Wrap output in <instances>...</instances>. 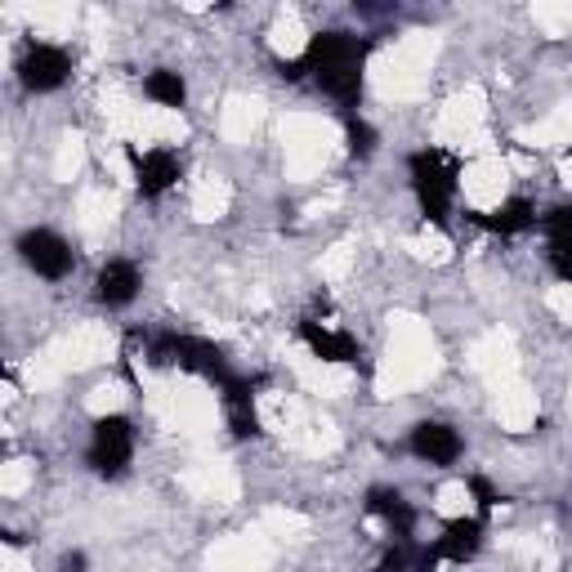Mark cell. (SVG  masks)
<instances>
[{"instance_id": "cell-1", "label": "cell", "mask_w": 572, "mask_h": 572, "mask_svg": "<svg viewBox=\"0 0 572 572\" xmlns=\"http://www.w3.org/2000/svg\"><path fill=\"white\" fill-rule=\"evenodd\" d=\"M434 371H439V345L429 336V326L412 313H398L394 326H390V349H385L380 371H376V394L398 398V394L425 385Z\"/></svg>"}, {"instance_id": "cell-2", "label": "cell", "mask_w": 572, "mask_h": 572, "mask_svg": "<svg viewBox=\"0 0 572 572\" xmlns=\"http://www.w3.org/2000/svg\"><path fill=\"white\" fill-rule=\"evenodd\" d=\"M157 420L183 439H211L219 420V398L202 376H170V380H148L143 385Z\"/></svg>"}, {"instance_id": "cell-3", "label": "cell", "mask_w": 572, "mask_h": 572, "mask_svg": "<svg viewBox=\"0 0 572 572\" xmlns=\"http://www.w3.org/2000/svg\"><path fill=\"white\" fill-rule=\"evenodd\" d=\"M439 55V36L429 32H407L390 55H380L371 68V81L385 99H416L429 81V68H434Z\"/></svg>"}, {"instance_id": "cell-4", "label": "cell", "mask_w": 572, "mask_h": 572, "mask_svg": "<svg viewBox=\"0 0 572 572\" xmlns=\"http://www.w3.org/2000/svg\"><path fill=\"white\" fill-rule=\"evenodd\" d=\"M336 126L326 117H313V112H296L282 121V157H286V175L291 179H313L322 175V166L336 153Z\"/></svg>"}, {"instance_id": "cell-5", "label": "cell", "mask_w": 572, "mask_h": 572, "mask_svg": "<svg viewBox=\"0 0 572 572\" xmlns=\"http://www.w3.org/2000/svg\"><path fill=\"white\" fill-rule=\"evenodd\" d=\"M309 55H313L318 85L326 94H336V99H354L358 85H362V45L354 36L326 32V36H313Z\"/></svg>"}, {"instance_id": "cell-6", "label": "cell", "mask_w": 572, "mask_h": 572, "mask_svg": "<svg viewBox=\"0 0 572 572\" xmlns=\"http://www.w3.org/2000/svg\"><path fill=\"white\" fill-rule=\"evenodd\" d=\"M484 117H488V99L484 90H456L452 99L439 108V121H434V143L443 148H474V153H492L488 148V134H484Z\"/></svg>"}, {"instance_id": "cell-7", "label": "cell", "mask_w": 572, "mask_h": 572, "mask_svg": "<svg viewBox=\"0 0 572 572\" xmlns=\"http://www.w3.org/2000/svg\"><path fill=\"white\" fill-rule=\"evenodd\" d=\"M461 188H465V202L474 211H484L492 215L497 206H505L510 198V166L497 157V153H484V157H474L461 175Z\"/></svg>"}, {"instance_id": "cell-8", "label": "cell", "mask_w": 572, "mask_h": 572, "mask_svg": "<svg viewBox=\"0 0 572 572\" xmlns=\"http://www.w3.org/2000/svg\"><path fill=\"white\" fill-rule=\"evenodd\" d=\"M130 456H134V429H130V420H121V416L99 420V429H94V443H90L94 469L108 474V479H117V474H126Z\"/></svg>"}, {"instance_id": "cell-9", "label": "cell", "mask_w": 572, "mask_h": 572, "mask_svg": "<svg viewBox=\"0 0 572 572\" xmlns=\"http://www.w3.org/2000/svg\"><path fill=\"white\" fill-rule=\"evenodd\" d=\"M179 484L188 497H198V501H215V505H233L237 492H242V484H237V474L228 461H198V465H188L179 474Z\"/></svg>"}, {"instance_id": "cell-10", "label": "cell", "mask_w": 572, "mask_h": 572, "mask_svg": "<svg viewBox=\"0 0 572 572\" xmlns=\"http://www.w3.org/2000/svg\"><path fill=\"white\" fill-rule=\"evenodd\" d=\"M412 175H416V193H420L425 215L439 219V215L448 211V202H452V188H456L448 157H443V153H420V157L412 162Z\"/></svg>"}, {"instance_id": "cell-11", "label": "cell", "mask_w": 572, "mask_h": 572, "mask_svg": "<svg viewBox=\"0 0 572 572\" xmlns=\"http://www.w3.org/2000/svg\"><path fill=\"white\" fill-rule=\"evenodd\" d=\"M59 354H63L68 371H81V367H94V362H108L117 354V336L104 322H85L68 341H59Z\"/></svg>"}, {"instance_id": "cell-12", "label": "cell", "mask_w": 572, "mask_h": 572, "mask_svg": "<svg viewBox=\"0 0 572 572\" xmlns=\"http://www.w3.org/2000/svg\"><path fill=\"white\" fill-rule=\"evenodd\" d=\"M269 568V541L264 537H224L211 546L206 572H264Z\"/></svg>"}, {"instance_id": "cell-13", "label": "cell", "mask_w": 572, "mask_h": 572, "mask_svg": "<svg viewBox=\"0 0 572 572\" xmlns=\"http://www.w3.org/2000/svg\"><path fill=\"white\" fill-rule=\"evenodd\" d=\"M469 367L479 371V376H488L492 385H505V380H514V371H519V354H514V341H510V331H488L484 341H474V349H469Z\"/></svg>"}, {"instance_id": "cell-14", "label": "cell", "mask_w": 572, "mask_h": 572, "mask_svg": "<svg viewBox=\"0 0 572 572\" xmlns=\"http://www.w3.org/2000/svg\"><path fill=\"white\" fill-rule=\"evenodd\" d=\"M19 251H23V260H27L40 277H68V273H72V247L63 242L59 233H50V228L27 233L23 242H19Z\"/></svg>"}, {"instance_id": "cell-15", "label": "cell", "mask_w": 572, "mask_h": 572, "mask_svg": "<svg viewBox=\"0 0 572 572\" xmlns=\"http://www.w3.org/2000/svg\"><path fill=\"white\" fill-rule=\"evenodd\" d=\"M291 367H296V376H300V385H305L309 394H318V398H341V394H349V385H354V371H349V367L322 362V358H313V354H296Z\"/></svg>"}, {"instance_id": "cell-16", "label": "cell", "mask_w": 572, "mask_h": 572, "mask_svg": "<svg viewBox=\"0 0 572 572\" xmlns=\"http://www.w3.org/2000/svg\"><path fill=\"white\" fill-rule=\"evenodd\" d=\"M497 420L510 429V434H528V429L537 425V394L523 385V380H505V385H497Z\"/></svg>"}, {"instance_id": "cell-17", "label": "cell", "mask_w": 572, "mask_h": 572, "mask_svg": "<svg viewBox=\"0 0 572 572\" xmlns=\"http://www.w3.org/2000/svg\"><path fill=\"white\" fill-rule=\"evenodd\" d=\"M68 72H72L68 55L59 50V45H50V40L32 45L27 59H23V81H27L32 90H59V85L68 81Z\"/></svg>"}, {"instance_id": "cell-18", "label": "cell", "mask_w": 572, "mask_h": 572, "mask_svg": "<svg viewBox=\"0 0 572 572\" xmlns=\"http://www.w3.org/2000/svg\"><path fill=\"white\" fill-rule=\"evenodd\" d=\"M412 452L420 461H429V465H452L461 456V439H456V429H448L439 420H425L412 434Z\"/></svg>"}, {"instance_id": "cell-19", "label": "cell", "mask_w": 572, "mask_h": 572, "mask_svg": "<svg viewBox=\"0 0 572 572\" xmlns=\"http://www.w3.org/2000/svg\"><path fill=\"white\" fill-rule=\"evenodd\" d=\"M260 121H264V104L247 99V94H233V99L224 104V112H219V134L228 143H251V134L260 130Z\"/></svg>"}, {"instance_id": "cell-20", "label": "cell", "mask_w": 572, "mask_h": 572, "mask_svg": "<svg viewBox=\"0 0 572 572\" xmlns=\"http://www.w3.org/2000/svg\"><path fill=\"white\" fill-rule=\"evenodd\" d=\"M179 179V166L166 148H153V153H134V183L143 188L148 198L166 193V188Z\"/></svg>"}, {"instance_id": "cell-21", "label": "cell", "mask_w": 572, "mask_h": 572, "mask_svg": "<svg viewBox=\"0 0 572 572\" xmlns=\"http://www.w3.org/2000/svg\"><path fill=\"white\" fill-rule=\"evenodd\" d=\"M117 211H121V202H117V193H108V188H90V193H81V202H76V219L90 237H104L112 228Z\"/></svg>"}, {"instance_id": "cell-22", "label": "cell", "mask_w": 572, "mask_h": 572, "mask_svg": "<svg viewBox=\"0 0 572 572\" xmlns=\"http://www.w3.org/2000/svg\"><path fill=\"white\" fill-rule=\"evenodd\" d=\"M228 202H233L228 179H219V175H202V179L193 183V215H198L202 224L224 219V215H228Z\"/></svg>"}, {"instance_id": "cell-23", "label": "cell", "mask_w": 572, "mask_h": 572, "mask_svg": "<svg viewBox=\"0 0 572 572\" xmlns=\"http://www.w3.org/2000/svg\"><path fill=\"white\" fill-rule=\"evenodd\" d=\"M269 45H273V55H282V59H300V55H309L313 36L305 32V23H300V14H296V10H282V14H277V23H273Z\"/></svg>"}, {"instance_id": "cell-24", "label": "cell", "mask_w": 572, "mask_h": 572, "mask_svg": "<svg viewBox=\"0 0 572 572\" xmlns=\"http://www.w3.org/2000/svg\"><path fill=\"white\" fill-rule=\"evenodd\" d=\"M479 546H484L479 523H474V519H452V528H448L443 541H439V555H443L448 563H465V559L479 555Z\"/></svg>"}, {"instance_id": "cell-25", "label": "cell", "mask_w": 572, "mask_h": 572, "mask_svg": "<svg viewBox=\"0 0 572 572\" xmlns=\"http://www.w3.org/2000/svg\"><path fill=\"white\" fill-rule=\"evenodd\" d=\"M528 148H572V108H555L550 117H541L528 134H523Z\"/></svg>"}, {"instance_id": "cell-26", "label": "cell", "mask_w": 572, "mask_h": 572, "mask_svg": "<svg viewBox=\"0 0 572 572\" xmlns=\"http://www.w3.org/2000/svg\"><path fill=\"white\" fill-rule=\"evenodd\" d=\"M134 291H139V269H134V264L117 260V264H108V269L99 273V300H104V305H130Z\"/></svg>"}, {"instance_id": "cell-27", "label": "cell", "mask_w": 572, "mask_h": 572, "mask_svg": "<svg viewBox=\"0 0 572 572\" xmlns=\"http://www.w3.org/2000/svg\"><path fill=\"white\" fill-rule=\"evenodd\" d=\"M291 443H296L305 456H331V452L341 448V429L331 425V420H305L300 434H296Z\"/></svg>"}, {"instance_id": "cell-28", "label": "cell", "mask_w": 572, "mask_h": 572, "mask_svg": "<svg viewBox=\"0 0 572 572\" xmlns=\"http://www.w3.org/2000/svg\"><path fill=\"white\" fill-rule=\"evenodd\" d=\"M260 528H264V537H277V541H300V537L309 533V519H305V514H296V510H282V505H273V510H264Z\"/></svg>"}, {"instance_id": "cell-29", "label": "cell", "mask_w": 572, "mask_h": 572, "mask_svg": "<svg viewBox=\"0 0 572 572\" xmlns=\"http://www.w3.org/2000/svg\"><path fill=\"white\" fill-rule=\"evenodd\" d=\"M434 510L443 519H474V484L456 479V484H443L434 492Z\"/></svg>"}, {"instance_id": "cell-30", "label": "cell", "mask_w": 572, "mask_h": 572, "mask_svg": "<svg viewBox=\"0 0 572 572\" xmlns=\"http://www.w3.org/2000/svg\"><path fill=\"white\" fill-rule=\"evenodd\" d=\"M63 376H68V367H63L59 345H55V349H40V354L27 362V380H32V390H55Z\"/></svg>"}, {"instance_id": "cell-31", "label": "cell", "mask_w": 572, "mask_h": 572, "mask_svg": "<svg viewBox=\"0 0 572 572\" xmlns=\"http://www.w3.org/2000/svg\"><path fill=\"white\" fill-rule=\"evenodd\" d=\"M143 90H148L153 108H170V112L183 108V81H179V72H153Z\"/></svg>"}, {"instance_id": "cell-32", "label": "cell", "mask_w": 572, "mask_h": 572, "mask_svg": "<svg viewBox=\"0 0 572 572\" xmlns=\"http://www.w3.org/2000/svg\"><path fill=\"white\" fill-rule=\"evenodd\" d=\"M407 251H412L416 260H425V264H448V260H452V242H448L439 228H420L412 242H407Z\"/></svg>"}, {"instance_id": "cell-33", "label": "cell", "mask_w": 572, "mask_h": 572, "mask_svg": "<svg viewBox=\"0 0 572 572\" xmlns=\"http://www.w3.org/2000/svg\"><path fill=\"white\" fill-rule=\"evenodd\" d=\"M81 166H85V139H81V134H63L59 153H55V179H59V183H72V179L81 175Z\"/></svg>"}, {"instance_id": "cell-34", "label": "cell", "mask_w": 572, "mask_h": 572, "mask_svg": "<svg viewBox=\"0 0 572 572\" xmlns=\"http://www.w3.org/2000/svg\"><path fill=\"white\" fill-rule=\"evenodd\" d=\"M85 407H90V416H99V420L117 416V412L126 407V385H121V380H108V385H99V390L85 398Z\"/></svg>"}, {"instance_id": "cell-35", "label": "cell", "mask_w": 572, "mask_h": 572, "mask_svg": "<svg viewBox=\"0 0 572 572\" xmlns=\"http://www.w3.org/2000/svg\"><path fill=\"white\" fill-rule=\"evenodd\" d=\"M27 488H32V465L27 461H5V465H0V492L23 497Z\"/></svg>"}, {"instance_id": "cell-36", "label": "cell", "mask_w": 572, "mask_h": 572, "mask_svg": "<svg viewBox=\"0 0 572 572\" xmlns=\"http://www.w3.org/2000/svg\"><path fill=\"white\" fill-rule=\"evenodd\" d=\"M318 269H322L326 282H345V277L354 273V247H331Z\"/></svg>"}, {"instance_id": "cell-37", "label": "cell", "mask_w": 572, "mask_h": 572, "mask_svg": "<svg viewBox=\"0 0 572 572\" xmlns=\"http://www.w3.org/2000/svg\"><path fill=\"white\" fill-rule=\"evenodd\" d=\"M533 19H537L550 36H563V32L572 27V5H537Z\"/></svg>"}, {"instance_id": "cell-38", "label": "cell", "mask_w": 572, "mask_h": 572, "mask_svg": "<svg viewBox=\"0 0 572 572\" xmlns=\"http://www.w3.org/2000/svg\"><path fill=\"white\" fill-rule=\"evenodd\" d=\"M488 224H492V228H505V233L528 228V206H523V202H505V206H497V211L488 215Z\"/></svg>"}, {"instance_id": "cell-39", "label": "cell", "mask_w": 572, "mask_h": 572, "mask_svg": "<svg viewBox=\"0 0 572 572\" xmlns=\"http://www.w3.org/2000/svg\"><path fill=\"white\" fill-rule=\"evenodd\" d=\"M546 309H550L559 322H568V326H572V282L550 286V291H546Z\"/></svg>"}, {"instance_id": "cell-40", "label": "cell", "mask_w": 572, "mask_h": 572, "mask_svg": "<svg viewBox=\"0 0 572 572\" xmlns=\"http://www.w3.org/2000/svg\"><path fill=\"white\" fill-rule=\"evenodd\" d=\"M345 139H349V153H354V157H367V153L376 148V134H371V126H367V121H354Z\"/></svg>"}, {"instance_id": "cell-41", "label": "cell", "mask_w": 572, "mask_h": 572, "mask_svg": "<svg viewBox=\"0 0 572 572\" xmlns=\"http://www.w3.org/2000/svg\"><path fill=\"white\" fill-rule=\"evenodd\" d=\"M5 572H27V568H23V559H19V550H14V546H5Z\"/></svg>"}, {"instance_id": "cell-42", "label": "cell", "mask_w": 572, "mask_h": 572, "mask_svg": "<svg viewBox=\"0 0 572 572\" xmlns=\"http://www.w3.org/2000/svg\"><path fill=\"white\" fill-rule=\"evenodd\" d=\"M559 183H563V188H572V153L559 162Z\"/></svg>"}, {"instance_id": "cell-43", "label": "cell", "mask_w": 572, "mask_h": 572, "mask_svg": "<svg viewBox=\"0 0 572 572\" xmlns=\"http://www.w3.org/2000/svg\"><path fill=\"white\" fill-rule=\"evenodd\" d=\"M568 412H572V390H568Z\"/></svg>"}]
</instances>
